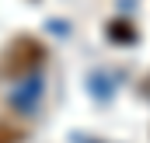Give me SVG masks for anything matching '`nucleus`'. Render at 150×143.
Here are the masks:
<instances>
[{"label":"nucleus","mask_w":150,"mask_h":143,"mask_svg":"<svg viewBox=\"0 0 150 143\" xmlns=\"http://www.w3.org/2000/svg\"><path fill=\"white\" fill-rule=\"evenodd\" d=\"M38 59H42V49H38L35 42H18V45H14V52L7 56V70H11V73L28 70V67L38 63Z\"/></svg>","instance_id":"nucleus-1"}]
</instances>
